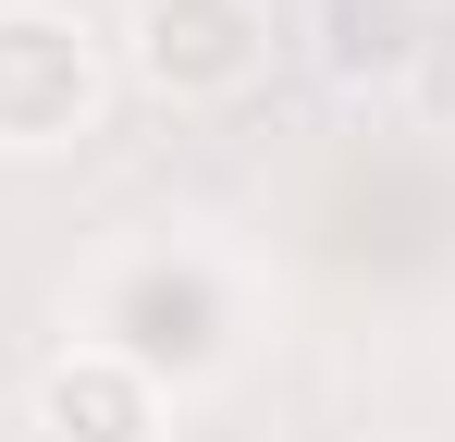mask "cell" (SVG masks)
Returning <instances> with one entry per match:
<instances>
[{
  "label": "cell",
  "instance_id": "1",
  "mask_svg": "<svg viewBox=\"0 0 455 442\" xmlns=\"http://www.w3.org/2000/svg\"><path fill=\"white\" fill-rule=\"evenodd\" d=\"M99 37L86 12L50 0H0V147H75L99 123Z\"/></svg>",
  "mask_w": 455,
  "mask_h": 442
},
{
  "label": "cell",
  "instance_id": "2",
  "mask_svg": "<svg viewBox=\"0 0 455 442\" xmlns=\"http://www.w3.org/2000/svg\"><path fill=\"white\" fill-rule=\"evenodd\" d=\"M136 74L172 111H222L271 74V0H136Z\"/></svg>",
  "mask_w": 455,
  "mask_h": 442
},
{
  "label": "cell",
  "instance_id": "3",
  "mask_svg": "<svg viewBox=\"0 0 455 442\" xmlns=\"http://www.w3.org/2000/svg\"><path fill=\"white\" fill-rule=\"evenodd\" d=\"M37 430L50 442H160V381L124 344H75L37 381Z\"/></svg>",
  "mask_w": 455,
  "mask_h": 442
}]
</instances>
